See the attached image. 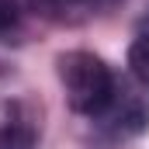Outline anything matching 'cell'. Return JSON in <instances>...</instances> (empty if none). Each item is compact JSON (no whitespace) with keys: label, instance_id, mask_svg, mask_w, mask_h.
Returning a JSON list of instances; mask_svg holds the SVG:
<instances>
[{"label":"cell","instance_id":"obj_4","mask_svg":"<svg viewBox=\"0 0 149 149\" xmlns=\"http://www.w3.org/2000/svg\"><path fill=\"white\" fill-rule=\"evenodd\" d=\"M24 31V10L17 0H0V42H17Z\"/></svg>","mask_w":149,"mask_h":149},{"label":"cell","instance_id":"obj_3","mask_svg":"<svg viewBox=\"0 0 149 149\" xmlns=\"http://www.w3.org/2000/svg\"><path fill=\"white\" fill-rule=\"evenodd\" d=\"M35 10L49 21H59V24H83L90 17H101L108 14L111 7H118L121 0H31Z\"/></svg>","mask_w":149,"mask_h":149},{"label":"cell","instance_id":"obj_1","mask_svg":"<svg viewBox=\"0 0 149 149\" xmlns=\"http://www.w3.org/2000/svg\"><path fill=\"white\" fill-rule=\"evenodd\" d=\"M56 70H59V83H63V94H66V104L83 118H104V111L114 104L121 83L111 73V66L94 56V52H63L56 59Z\"/></svg>","mask_w":149,"mask_h":149},{"label":"cell","instance_id":"obj_2","mask_svg":"<svg viewBox=\"0 0 149 149\" xmlns=\"http://www.w3.org/2000/svg\"><path fill=\"white\" fill-rule=\"evenodd\" d=\"M38 118L24 104H0V149H38Z\"/></svg>","mask_w":149,"mask_h":149},{"label":"cell","instance_id":"obj_5","mask_svg":"<svg viewBox=\"0 0 149 149\" xmlns=\"http://www.w3.org/2000/svg\"><path fill=\"white\" fill-rule=\"evenodd\" d=\"M128 70L149 90V31H142V35L132 42V49H128Z\"/></svg>","mask_w":149,"mask_h":149}]
</instances>
